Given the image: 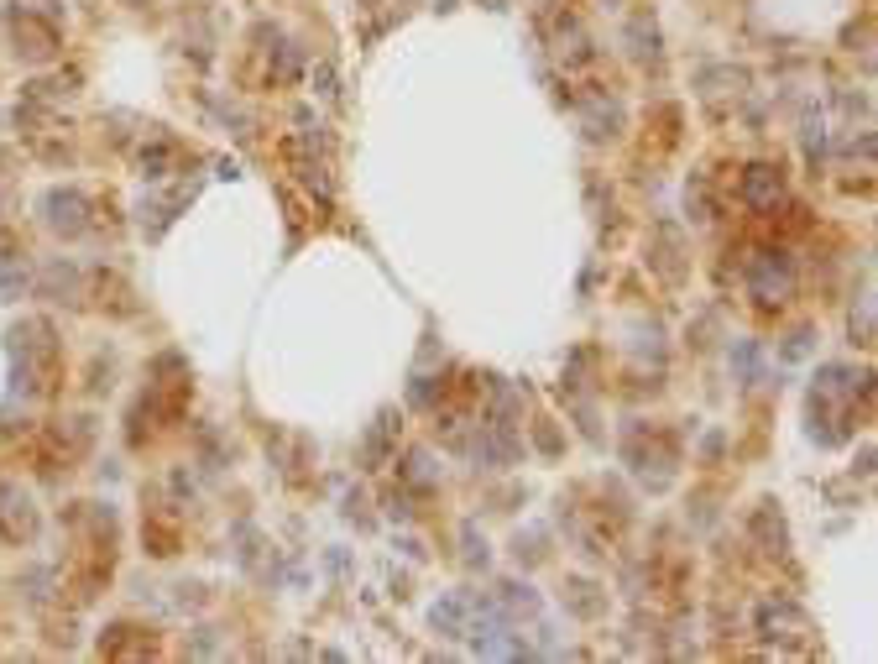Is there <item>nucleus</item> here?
I'll list each match as a JSON object with an SVG mask.
<instances>
[{
	"label": "nucleus",
	"mask_w": 878,
	"mask_h": 664,
	"mask_svg": "<svg viewBox=\"0 0 878 664\" xmlns=\"http://www.w3.org/2000/svg\"><path fill=\"white\" fill-rule=\"evenodd\" d=\"M42 215H48L53 231H63V236H79L84 225H89V204H84L74 189H53L48 199H42Z\"/></svg>",
	"instance_id": "obj_2"
},
{
	"label": "nucleus",
	"mask_w": 878,
	"mask_h": 664,
	"mask_svg": "<svg viewBox=\"0 0 878 664\" xmlns=\"http://www.w3.org/2000/svg\"><path fill=\"white\" fill-rule=\"evenodd\" d=\"M779 194H784V178H779V168H769V163H753V168L743 173V199L753 204V210H774Z\"/></svg>",
	"instance_id": "obj_4"
},
{
	"label": "nucleus",
	"mask_w": 878,
	"mask_h": 664,
	"mask_svg": "<svg viewBox=\"0 0 878 664\" xmlns=\"http://www.w3.org/2000/svg\"><path fill=\"white\" fill-rule=\"evenodd\" d=\"M0 518H6V534L11 539H27L37 529V513H32V502L21 497V492H0Z\"/></svg>",
	"instance_id": "obj_5"
},
{
	"label": "nucleus",
	"mask_w": 878,
	"mask_h": 664,
	"mask_svg": "<svg viewBox=\"0 0 878 664\" xmlns=\"http://www.w3.org/2000/svg\"><path fill=\"white\" fill-rule=\"evenodd\" d=\"M805 351H811V330H800V335H790V346H784V356H790V361H795V356H805Z\"/></svg>",
	"instance_id": "obj_7"
},
{
	"label": "nucleus",
	"mask_w": 878,
	"mask_h": 664,
	"mask_svg": "<svg viewBox=\"0 0 878 664\" xmlns=\"http://www.w3.org/2000/svg\"><path fill=\"white\" fill-rule=\"evenodd\" d=\"M737 372H743V377H758V351H753V346H737Z\"/></svg>",
	"instance_id": "obj_6"
},
{
	"label": "nucleus",
	"mask_w": 878,
	"mask_h": 664,
	"mask_svg": "<svg viewBox=\"0 0 878 664\" xmlns=\"http://www.w3.org/2000/svg\"><path fill=\"white\" fill-rule=\"evenodd\" d=\"M758 628H764V638H805V633H811L805 612L790 607V602H769V607H758Z\"/></svg>",
	"instance_id": "obj_3"
},
{
	"label": "nucleus",
	"mask_w": 878,
	"mask_h": 664,
	"mask_svg": "<svg viewBox=\"0 0 878 664\" xmlns=\"http://www.w3.org/2000/svg\"><path fill=\"white\" fill-rule=\"evenodd\" d=\"M126 6H147V0H126Z\"/></svg>",
	"instance_id": "obj_8"
},
{
	"label": "nucleus",
	"mask_w": 878,
	"mask_h": 664,
	"mask_svg": "<svg viewBox=\"0 0 878 664\" xmlns=\"http://www.w3.org/2000/svg\"><path fill=\"white\" fill-rule=\"evenodd\" d=\"M748 283H753V299L784 304V299H790V288H795V267H790V257H784V251H758Z\"/></svg>",
	"instance_id": "obj_1"
}]
</instances>
